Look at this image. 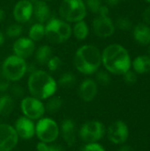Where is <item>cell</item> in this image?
Listing matches in <instances>:
<instances>
[{
    "instance_id": "obj_1",
    "label": "cell",
    "mask_w": 150,
    "mask_h": 151,
    "mask_svg": "<svg viewBox=\"0 0 150 151\" xmlns=\"http://www.w3.org/2000/svg\"><path fill=\"white\" fill-rule=\"evenodd\" d=\"M102 64L107 72L123 75L131 69L132 61L126 49L120 44H111L102 53Z\"/></svg>"
},
{
    "instance_id": "obj_2",
    "label": "cell",
    "mask_w": 150,
    "mask_h": 151,
    "mask_svg": "<svg viewBox=\"0 0 150 151\" xmlns=\"http://www.w3.org/2000/svg\"><path fill=\"white\" fill-rule=\"evenodd\" d=\"M57 81L47 72L35 70L30 73L27 80V88L30 96L40 100H47L57 90Z\"/></svg>"
},
{
    "instance_id": "obj_3",
    "label": "cell",
    "mask_w": 150,
    "mask_h": 151,
    "mask_svg": "<svg viewBox=\"0 0 150 151\" xmlns=\"http://www.w3.org/2000/svg\"><path fill=\"white\" fill-rule=\"evenodd\" d=\"M73 63L75 68L80 73L85 75L94 74L102 65V53L94 45H83L75 52Z\"/></svg>"
},
{
    "instance_id": "obj_4",
    "label": "cell",
    "mask_w": 150,
    "mask_h": 151,
    "mask_svg": "<svg viewBox=\"0 0 150 151\" xmlns=\"http://www.w3.org/2000/svg\"><path fill=\"white\" fill-rule=\"evenodd\" d=\"M72 27L64 19L52 18L45 26V36L53 43H62L72 36Z\"/></svg>"
},
{
    "instance_id": "obj_5",
    "label": "cell",
    "mask_w": 150,
    "mask_h": 151,
    "mask_svg": "<svg viewBox=\"0 0 150 151\" xmlns=\"http://www.w3.org/2000/svg\"><path fill=\"white\" fill-rule=\"evenodd\" d=\"M1 69L11 82H16L20 81L27 73V64L26 59L13 54L4 60Z\"/></svg>"
},
{
    "instance_id": "obj_6",
    "label": "cell",
    "mask_w": 150,
    "mask_h": 151,
    "mask_svg": "<svg viewBox=\"0 0 150 151\" xmlns=\"http://www.w3.org/2000/svg\"><path fill=\"white\" fill-rule=\"evenodd\" d=\"M61 18L67 22L83 20L87 16V6L83 0H63L59 6Z\"/></svg>"
},
{
    "instance_id": "obj_7",
    "label": "cell",
    "mask_w": 150,
    "mask_h": 151,
    "mask_svg": "<svg viewBox=\"0 0 150 151\" xmlns=\"http://www.w3.org/2000/svg\"><path fill=\"white\" fill-rule=\"evenodd\" d=\"M35 136L39 142L53 143L59 137V125L50 117H42L35 123Z\"/></svg>"
},
{
    "instance_id": "obj_8",
    "label": "cell",
    "mask_w": 150,
    "mask_h": 151,
    "mask_svg": "<svg viewBox=\"0 0 150 151\" xmlns=\"http://www.w3.org/2000/svg\"><path fill=\"white\" fill-rule=\"evenodd\" d=\"M79 137L85 143L99 142L106 134L104 125L98 120L85 122L79 130Z\"/></svg>"
},
{
    "instance_id": "obj_9",
    "label": "cell",
    "mask_w": 150,
    "mask_h": 151,
    "mask_svg": "<svg viewBox=\"0 0 150 151\" xmlns=\"http://www.w3.org/2000/svg\"><path fill=\"white\" fill-rule=\"evenodd\" d=\"M20 111L23 116L34 121H37L41 118L44 117V114L46 112L42 101L32 96H24L21 99Z\"/></svg>"
},
{
    "instance_id": "obj_10",
    "label": "cell",
    "mask_w": 150,
    "mask_h": 151,
    "mask_svg": "<svg viewBox=\"0 0 150 151\" xmlns=\"http://www.w3.org/2000/svg\"><path fill=\"white\" fill-rule=\"evenodd\" d=\"M106 133L109 141L116 145L125 144L129 136L128 127L122 120H116L112 122L109 126Z\"/></svg>"
},
{
    "instance_id": "obj_11",
    "label": "cell",
    "mask_w": 150,
    "mask_h": 151,
    "mask_svg": "<svg viewBox=\"0 0 150 151\" xmlns=\"http://www.w3.org/2000/svg\"><path fill=\"white\" fill-rule=\"evenodd\" d=\"M19 140L13 126L6 123L0 124V151H12Z\"/></svg>"
},
{
    "instance_id": "obj_12",
    "label": "cell",
    "mask_w": 150,
    "mask_h": 151,
    "mask_svg": "<svg viewBox=\"0 0 150 151\" xmlns=\"http://www.w3.org/2000/svg\"><path fill=\"white\" fill-rule=\"evenodd\" d=\"M13 127L19 139L28 141L35 136V123L34 120L25 117H19L14 122Z\"/></svg>"
},
{
    "instance_id": "obj_13",
    "label": "cell",
    "mask_w": 150,
    "mask_h": 151,
    "mask_svg": "<svg viewBox=\"0 0 150 151\" xmlns=\"http://www.w3.org/2000/svg\"><path fill=\"white\" fill-rule=\"evenodd\" d=\"M93 29L97 36L101 38H107L114 34L115 25L109 16H98L93 20Z\"/></svg>"
},
{
    "instance_id": "obj_14",
    "label": "cell",
    "mask_w": 150,
    "mask_h": 151,
    "mask_svg": "<svg viewBox=\"0 0 150 151\" xmlns=\"http://www.w3.org/2000/svg\"><path fill=\"white\" fill-rule=\"evenodd\" d=\"M13 54L23 59L31 57L35 51V44L28 37H19L12 45Z\"/></svg>"
},
{
    "instance_id": "obj_15",
    "label": "cell",
    "mask_w": 150,
    "mask_h": 151,
    "mask_svg": "<svg viewBox=\"0 0 150 151\" xmlns=\"http://www.w3.org/2000/svg\"><path fill=\"white\" fill-rule=\"evenodd\" d=\"M33 3L29 0H19L13 7L12 14L18 23H25L33 16Z\"/></svg>"
},
{
    "instance_id": "obj_16",
    "label": "cell",
    "mask_w": 150,
    "mask_h": 151,
    "mask_svg": "<svg viewBox=\"0 0 150 151\" xmlns=\"http://www.w3.org/2000/svg\"><path fill=\"white\" fill-rule=\"evenodd\" d=\"M98 92V84L96 81L91 78L85 79L81 81L79 86L78 93L82 101L85 103L92 102Z\"/></svg>"
},
{
    "instance_id": "obj_17",
    "label": "cell",
    "mask_w": 150,
    "mask_h": 151,
    "mask_svg": "<svg viewBox=\"0 0 150 151\" xmlns=\"http://www.w3.org/2000/svg\"><path fill=\"white\" fill-rule=\"evenodd\" d=\"M59 136L68 145L72 146L76 142L77 129L75 122L71 119H65L59 126Z\"/></svg>"
},
{
    "instance_id": "obj_18",
    "label": "cell",
    "mask_w": 150,
    "mask_h": 151,
    "mask_svg": "<svg viewBox=\"0 0 150 151\" xmlns=\"http://www.w3.org/2000/svg\"><path fill=\"white\" fill-rule=\"evenodd\" d=\"M33 3V15L39 23L47 22L50 19V9L46 2L42 0H35Z\"/></svg>"
},
{
    "instance_id": "obj_19",
    "label": "cell",
    "mask_w": 150,
    "mask_h": 151,
    "mask_svg": "<svg viewBox=\"0 0 150 151\" xmlns=\"http://www.w3.org/2000/svg\"><path fill=\"white\" fill-rule=\"evenodd\" d=\"M134 40L141 45H149L150 43V27L144 23L135 26L133 28Z\"/></svg>"
},
{
    "instance_id": "obj_20",
    "label": "cell",
    "mask_w": 150,
    "mask_h": 151,
    "mask_svg": "<svg viewBox=\"0 0 150 151\" xmlns=\"http://www.w3.org/2000/svg\"><path fill=\"white\" fill-rule=\"evenodd\" d=\"M133 71L136 73H147L150 72V56L141 55L133 59L132 63Z\"/></svg>"
},
{
    "instance_id": "obj_21",
    "label": "cell",
    "mask_w": 150,
    "mask_h": 151,
    "mask_svg": "<svg viewBox=\"0 0 150 151\" xmlns=\"http://www.w3.org/2000/svg\"><path fill=\"white\" fill-rule=\"evenodd\" d=\"M14 99L11 95L3 93L0 95V116H9L14 109Z\"/></svg>"
},
{
    "instance_id": "obj_22",
    "label": "cell",
    "mask_w": 150,
    "mask_h": 151,
    "mask_svg": "<svg viewBox=\"0 0 150 151\" xmlns=\"http://www.w3.org/2000/svg\"><path fill=\"white\" fill-rule=\"evenodd\" d=\"M52 56V49L49 45H42L34 52L35 60L40 65H46Z\"/></svg>"
},
{
    "instance_id": "obj_23",
    "label": "cell",
    "mask_w": 150,
    "mask_h": 151,
    "mask_svg": "<svg viewBox=\"0 0 150 151\" xmlns=\"http://www.w3.org/2000/svg\"><path fill=\"white\" fill-rule=\"evenodd\" d=\"M72 32L73 36L77 40L82 41L88 37V33H89V28H88V26L86 23V21H84V19H83V20L75 22L73 27L72 28Z\"/></svg>"
},
{
    "instance_id": "obj_24",
    "label": "cell",
    "mask_w": 150,
    "mask_h": 151,
    "mask_svg": "<svg viewBox=\"0 0 150 151\" xmlns=\"http://www.w3.org/2000/svg\"><path fill=\"white\" fill-rule=\"evenodd\" d=\"M63 99L60 96H52L50 98H48L46 100V103L44 104V107H45V111L46 112L49 113H56L63 106Z\"/></svg>"
},
{
    "instance_id": "obj_25",
    "label": "cell",
    "mask_w": 150,
    "mask_h": 151,
    "mask_svg": "<svg viewBox=\"0 0 150 151\" xmlns=\"http://www.w3.org/2000/svg\"><path fill=\"white\" fill-rule=\"evenodd\" d=\"M45 36V26L42 23L34 24L28 31V38L33 42H39Z\"/></svg>"
},
{
    "instance_id": "obj_26",
    "label": "cell",
    "mask_w": 150,
    "mask_h": 151,
    "mask_svg": "<svg viewBox=\"0 0 150 151\" xmlns=\"http://www.w3.org/2000/svg\"><path fill=\"white\" fill-rule=\"evenodd\" d=\"M75 81H76V78L73 73H65L59 77V79L57 82V86L67 88L72 87L75 84Z\"/></svg>"
},
{
    "instance_id": "obj_27",
    "label": "cell",
    "mask_w": 150,
    "mask_h": 151,
    "mask_svg": "<svg viewBox=\"0 0 150 151\" xmlns=\"http://www.w3.org/2000/svg\"><path fill=\"white\" fill-rule=\"evenodd\" d=\"M111 76L109 72L105 70H98L95 73V81L102 86H107L111 82Z\"/></svg>"
},
{
    "instance_id": "obj_28",
    "label": "cell",
    "mask_w": 150,
    "mask_h": 151,
    "mask_svg": "<svg viewBox=\"0 0 150 151\" xmlns=\"http://www.w3.org/2000/svg\"><path fill=\"white\" fill-rule=\"evenodd\" d=\"M22 32H23L22 26H20L19 24L14 23L7 27L5 33H6V35L10 38H18L21 35Z\"/></svg>"
},
{
    "instance_id": "obj_29",
    "label": "cell",
    "mask_w": 150,
    "mask_h": 151,
    "mask_svg": "<svg viewBox=\"0 0 150 151\" xmlns=\"http://www.w3.org/2000/svg\"><path fill=\"white\" fill-rule=\"evenodd\" d=\"M37 151H63V149L60 145L53 143H45L42 142H39L36 145Z\"/></svg>"
},
{
    "instance_id": "obj_30",
    "label": "cell",
    "mask_w": 150,
    "mask_h": 151,
    "mask_svg": "<svg viewBox=\"0 0 150 151\" xmlns=\"http://www.w3.org/2000/svg\"><path fill=\"white\" fill-rule=\"evenodd\" d=\"M46 65H47L48 69L50 72H56L57 69L60 68V66L62 65V60L57 56H52L51 58L48 61V63Z\"/></svg>"
},
{
    "instance_id": "obj_31",
    "label": "cell",
    "mask_w": 150,
    "mask_h": 151,
    "mask_svg": "<svg viewBox=\"0 0 150 151\" xmlns=\"http://www.w3.org/2000/svg\"><path fill=\"white\" fill-rule=\"evenodd\" d=\"M84 2L86 4L87 8H88L94 13H98L100 7L103 5L102 0H86Z\"/></svg>"
},
{
    "instance_id": "obj_32",
    "label": "cell",
    "mask_w": 150,
    "mask_h": 151,
    "mask_svg": "<svg viewBox=\"0 0 150 151\" xmlns=\"http://www.w3.org/2000/svg\"><path fill=\"white\" fill-rule=\"evenodd\" d=\"M80 151H106L104 147L99 142H89L85 143V145L81 148Z\"/></svg>"
},
{
    "instance_id": "obj_33",
    "label": "cell",
    "mask_w": 150,
    "mask_h": 151,
    "mask_svg": "<svg viewBox=\"0 0 150 151\" xmlns=\"http://www.w3.org/2000/svg\"><path fill=\"white\" fill-rule=\"evenodd\" d=\"M11 87V81L5 77L0 67V93H5Z\"/></svg>"
},
{
    "instance_id": "obj_34",
    "label": "cell",
    "mask_w": 150,
    "mask_h": 151,
    "mask_svg": "<svg viewBox=\"0 0 150 151\" xmlns=\"http://www.w3.org/2000/svg\"><path fill=\"white\" fill-rule=\"evenodd\" d=\"M116 25L121 30H129L133 26L131 20L125 17H122V18H119L118 19H117Z\"/></svg>"
},
{
    "instance_id": "obj_35",
    "label": "cell",
    "mask_w": 150,
    "mask_h": 151,
    "mask_svg": "<svg viewBox=\"0 0 150 151\" xmlns=\"http://www.w3.org/2000/svg\"><path fill=\"white\" fill-rule=\"evenodd\" d=\"M123 77H124L125 82L129 85H133L137 81V74L134 71H132L131 69L126 72L123 74Z\"/></svg>"
},
{
    "instance_id": "obj_36",
    "label": "cell",
    "mask_w": 150,
    "mask_h": 151,
    "mask_svg": "<svg viewBox=\"0 0 150 151\" xmlns=\"http://www.w3.org/2000/svg\"><path fill=\"white\" fill-rule=\"evenodd\" d=\"M11 88V93L12 96L14 97H23L25 94V90L23 87H21L19 84H13L12 86L10 87Z\"/></svg>"
},
{
    "instance_id": "obj_37",
    "label": "cell",
    "mask_w": 150,
    "mask_h": 151,
    "mask_svg": "<svg viewBox=\"0 0 150 151\" xmlns=\"http://www.w3.org/2000/svg\"><path fill=\"white\" fill-rule=\"evenodd\" d=\"M142 18H143V20L146 22V24L150 25V6L144 10L142 13Z\"/></svg>"
},
{
    "instance_id": "obj_38",
    "label": "cell",
    "mask_w": 150,
    "mask_h": 151,
    "mask_svg": "<svg viewBox=\"0 0 150 151\" xmlns=\"http://www.w3.org/2000/svg\"><path fill=\"white\" fill-rule=\"evenodd\" d=\"M97 14H99V16H102V17H107L108 16V14H109V8L106 6V5H102L101 7H100V9H99V11H98V13Z\"/></svg>"
},
{
    "instance_id": "obj_39",
    "label": "cell",
    "mask_w": 150,
    "mask_h": 151,
    "mask_svg": "<svg viewBox=\"0 0 150 151\" xmlns=\"http://www.w3.org/2000/svg\"><path fill=\"white\" fill-rule=\"evenodd\" d=\"M118 151H134V150H133V149L131 146H129V145H123V144H122V146L119 148Z\"/></svg>"
},
{
    "instance_id": "obj_40",
    "label": "cell",
    "mask_w": 150,
    "mask_h": 151,
    "mask_svg": "<svg viewBox=\"0 0 150 151\" xmlns=\"http://www.w3.org/2000/svg\"><path fill=\"white\" fill-rule=\"evenodd\" d=\"M119 1H120V0H106V2H107L109 4H111V5H115V4H117Z\"/></svg>"
},
{
    "instance_id": "obj_41",
    "label": "cell",
    "mask_w": 150,
    "mask_h": 151,
    "mask_svg": "<svg viewBox=\"0 0 150 151\" xmlns=\"http://www.w3.org/2000/svg\"><path fill=\"white\" fill-rule=\"evenodd\" d=\"M4 34L0 31V47L4 44Z\"/></svg>"
},
{
    "instance_id": "obj_42",
    "label": "cell",
    "mask_w": 150,
    "mask_h": 151,
    "mask_svg": "<svg viewBox=\"0 0 150 151\" xmlns=\"http://www.w3.org/2000/svg\"><path fill=\"white\" fill-rule=\"evenodd\" d=\"M4 11L2 9H0V23L4 19Z\"/></svg>"
},
{
    "instance_id": "obj_43",
    "label": "cell",
    "mask_w": 150,
    "mask_h": 151,
    "mask_svg": "<svg viewBox=\"0 0 150 151\" xmlns=\"http://www.w3.org/2000/svg\"><path fill=\"white\" fill-rule=\"evenodd\" d=\"M148 51H149V53L150 54V43L149 44V49H148Z\"/></svg>"
},
{
    "instance_id": "obj_44",
    "label": "cell",
    "mask_w": 150,
    "mask_h": 151,
    "mask_svg": "<svg viewBox=\"0 0 150 151\" xmlns=\"http://www.w3.org/2000/svg\"><path fill=\"white\" fill-rule=\"evenodd\" d=\"M145 2H147V3H149L150 4V0H144Z\"/></svg>"
}]
</instances>
